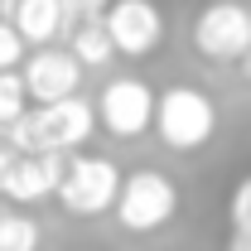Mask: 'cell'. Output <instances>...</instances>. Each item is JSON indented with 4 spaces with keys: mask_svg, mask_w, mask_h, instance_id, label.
I'll list each match as a JSON object with an SVG mask.
<instances>
[{
    "mask_svg": "<svg viewBox=\"0 0 251 251\" xmlns=\"http://www.w3.org/2000/svg\"><path fill=\"white\" fill-rule=\"evenodd\" d=\"M101 25L111 34L116 53H126V58H150L164 44V10L155 0H111Z\"/></svg>",
    "mask_w": 251,
    "mask_h": 251,
    "instance_id": "52a82bcc",
    "label": "cell"
},
{
    "mask_svg": "<svg viewBox=\"0 0 251 251\" xmlns=\"http://www.w3.org/2000/svg\"><path fill=\"white\" fill-rule=\"evenodd\" d=\"M10 5H15V0H0V15H10Z\"/></svg>",
    "mask_w": 251,
    "mask_h": 251,
    "instance_id": "d6986e66",
    "label": "cell"
},
{
    "mask_svg": "<svg viewBox=\"0 0 251 251\" xmlns=\"http://www.w3.org/2000/svg\"><path fill=\"white\" fill-rule=\"evenodd\" d=\"M20 82H25V97H29V101L49 106V101H63V97H73L82 87V63L73 58L68 49L44 44V49H34L29 58H25Z\"/></svg>",
    "mask_w": 251,
    "mask_h": 251,
    "instance_id": "ba28073f",
    "label": "cell"
},
{
    "mask_svg": "<svg viewBox=\"0 0 251 251\" xmlns=\"http://www.w3.org/2000/svg\"><path fill=\"white\" fill-rule=\"evenodd\" d=\"M25 82H20V73H0V130L15 121V116H25Z\"/></svg>",
    "mask_w": 251,
    "mask_h": 251,
    "instance_id": "4fadbf2b",
    "label": "cell"
},
{
    "mask_svg": "<svg viewBox=\"0 0 251 251\" xmlns=\"http://www.w3.org/2000/svg\"><path fill=\"white\" fill-rule=\"evenodd\" d=\"M5 20L20 29L25 44L44 49V44H53L63 34V0H15Z\"/></svg>",
    "mask_w": 251,
    "mask_h": 251,
    "instance_id": "30bf717a",
    "label": "cell"
},
{
    "mask_svg": "<svg viewBox=\"0 0 251 251\" xmlns=\"http://www.w3.org/2000/svg\"><path fill=\"white\" fill-rule=\"evenodd\" d=\"M97 130V106L82 92L63 97V101H49V106H25V116L5 126L10 145L20 155H68L77 145H87Z\"/></svg>",
    "mask_w": 251,
    "mask_h": 251,
    "instance_id": "6da1fadb",
    "label": "cell"
},
{
    "mask_svg": "<svg viewBox=\"0 0 251 251\" xmlns=\"http://www.w3.org/2000/svg\"><path fill=\"white\" fill-rule=\"evenodd\" d=\"M155 87L150 82H140V77H111L106 87H101V97H97V126H106L111 135H121V140H130V135H145L150 126H155Z\"/></svg>",
    "mask_w": 251,
    "mask_h": 251,
    "instance_id": "8992f818",
    "label": "cell"
},
{
    "mask_svg": "<svg viewBox=\"0 0 251 251\" xmlns=\"http://www.w3.org/2000/svg\"><path fill=\"white\" fill-rule=\"evenodd\" d=\"M0 251H39V222L29 213L0 208Z\"/></svg>",
    "mask_w": 251,
    "mask_h": 251,
    "instance_id": "7c38bea8",
    "label": "cell"
},
{
    "mask_svg": "<svg viewBox=\"0 0 251 251\" xmlns=\"http://www.w3.org/2000/svg\"><path fill=\"white\" fill-rule=\"evenodd\" d=\"M68 53L82 63V68H106V63L116 58V44H111V34H106L101 20H82V25L68 29Z\"/></svg>",
    "mask_w": 251,
    "mask_h": 251,
    "instance_id": "8fae6325",
    "label": "cell"
},
{
    "mask_svg": "<svg viewBox=\"0 0 251 251\" xmlns=\"http://www.w3.org/2000/svg\"><path fill=\"white\" fill-rule=\"evenodd\" d=\"M155 130L169 150L193 155V150H203L218 135V106H213V97L203 87L174 82V87H164L155 97Z\"/></svg>",
    "mask_w": 251,
    "mask_h": 251,
    "instance_id": "7a4b0ae2",
    "label": "cell"
},
{
    "mask_svg": "<svg viewBox=\"0 0 251 251\" xmlns=\"http://www.w3.org/2000/svg\"><path fill=\"white\" fill-rule=\"evenodd\" d=\"M242 77L251 82V49H247V58H242Z\"/></svg>",
    "mask_w": 251,
    "mask_h": 251,
    "instance_id": "ac0fdd59",
    "label": "cell"
},
{
    "mask_svg": "<svg viewBox=\"0 0 251 251\" xmlns=\"http://www.w3.org/2000/svg\"><path fill=\"white\" fill-rule=\"evenodd\" d=\"M193 49L213 63H237L251 49V10L242 0H208L193 20Z\"/></svg>",
    "mask_w": 251,
    "mask_h": 251,
    "instance_id": "5b68a950",
    "label": "cell"
},
{
    "mask_svg": "<svg viewBox=\"0 0 251 251\" xmlns=\"http://www.w3.org/2000/svg\"><path fill=\"white\" fill-rule=\"evenodd\" d=\"M25 49H29V44L20 39V29L0 15V73H15V68L25 63Z\"/></svg>",
    "mask_w": 251,
    "mask_h": 251,
    "instance_id": "5bb4252c",
    "label": "cell"
},
{
    "mask_svg": "<svg viewBox=\"0 0 251 251\" xmlns=\"http://www.w3.org/2000/svg\"><path fill=\"white\" fill-rule=\"evenodd\" d=\"M227 251H251V227H232V247Z\"/></svg>",
    "mask_w": 251,
    "mask_h": 251,
    "instance_id": "e0dca14e",
    "label": "cell"
},
{
    "mask_svg": "<svg viewBox=\"0 0 251 251\" xmlns=\"http://www.w3.org/2000/svg\"><path fill=\"white\" fill-rule=\"evenodd\" d=\"M116 222L135 237H150L159 227H169L174 213H179V188L169 174L159 169H130L121 174V193H116Z\"/></svg>",
    "mask_w": 251,
    "mask_h": 251,
    "instance_id": "3957f363",
    "label": "cell"
},
{
    "mask_svg": "<svg viewBox=\"0 0 251 251\" xmlns=\"http://www.w3.org/2000/svg\"><path fill=\"white\" fill-rule=\"evenodd\" d=\"M111 0H63V29L82 25V20H101Z\"/></svg>",
    "mask_w": 251,
    "mask_h": 251,
    "instance_id": "9a60e30c",
    "label": "cell"
},
{
    "mask_svg": "<svg viewBox=\"0 0 251 251\" xmlns=\"http://www.w3.org/2000/svg\"><path fill=\"white\" fill-rule=\"evenodd\" d=\"M20 155V150H15V145H10V135H5V130H0V179H5V169H10V159Z\"/></svg>",
    "mask_w": 251,
    "mask_h": 251,
    "instance_id": "2e32d148",
    "label": "cell"
},
{
    "mask_svg": "<svg viewBox=\"0 0 251 251\" xmlns=\"http://www.w3.org/2000/svg\"><path fill=\"white\" fill-rule=\"evenodd\" d=\"M116 193H121V169L106 155H73L63 164L58 179V198L73 218H101L116 208Z\"/></svg>",
    "mask_w": 251,
    "mask_h": 251,
    "instance_id": "277c9868",
    "label": "cell"
},
{
    "mask_svg": "<svg viewBox=\"0 0 251 251\" xmlns=\"http://www.w3.org/2000/svg\"><path fill=\"white\" fill-rule=\"evenodd\" d=\"M63 164H68V155H15L10 169H5V179H0V193L10 203H25V208L44 203V198L58 193Z\"/></svg>",
    "mask_w": 251,
    "mask_h": 251,
    "instance_id": "9c48e42d",
    "label": "cell"
}]
</instances>
